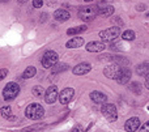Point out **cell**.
Segmentation results:
<instances>
[{"label": "cell", "instance_id": "9c48e42d", "mask_svg": "<svg viewBox=\"0 0 149 132\" xmlns=\"http://www.w3.org/2000/svg\"><path fill=\"white\" fill-rule=\"evenodd\" d=\"M56 99H58V88L55 85H51L45 92V102L49 105H52Z\"/></svg>", "mask_w": 149, "mask_h": 132}, {"label": "cell", "instance_id": "5b68a950", "mask_svg": "<svg viewBox=\"0 0 149 132\" xmlns=\"http://www.w3.org/2000/svg\"><path fill=\"white\" fill-rule=\"evenodd\" d=\"M58 60H59V55L55 51H52V50H49V51H46L43 54L41 62L45 68H52L58 63Z\"/></svg>", "mask_w": 149, "mask_h": 132}, {"label": "cell", "instance_id": "f546056e", "mask_svg": "<svg viewBox=\"0 0 149 132\" xmlns=\"http://www.w3.org/2000/svg\"><path fill=\"white\" fill-rule=\"evenodd\" d=\"M72 132H84V128H82V126H76L72 130Z\"/></svg>", "mask_w": 149, "mask_h": 132}, {"label": "cell", "instance_id": "e0dca14e", "mask_svg": "<svg viewBox=\"0 0 149 132\" xmlns=\"http://www.w3.org/2000/svg\"><path fill=\"white\" fill-rule=\"evenodd\" d=\"M114 7L113 5H105V7L100 8V15L102 17H110L111 15H114Z\"/></svg>", "mask_w": 149, "mask_h": 132}, {"label": "cell", "instance_id": "4fadbf2b", "mask_svg": "<svg viewBox=\"0 0 149 132\" xmlns=\"http://www.w3.org/2000/svg\"><path fill=\"white\" fill-rule=\"evenodd\" d=\"M131 76H132V73H131V69H130L128 67L122 68L116 81H118L119 84H122V85H124V84H127L130 80H131Z\"/></svg>", "mask_w": 149, "mask_h": 132}, {"label": "cell", "instance_id": "5bb4252c", "mask_svg": "<svg viewBox=\"0 0 149 132\" xmlns=\"http://www.w3.org/2000/svg\"><path fill=\"white\" fill-rule=\"evenodd\" d=\"M54 18L56 21H60V22H65V21H68L71 18V15L65 9H56L54 12Z\"/></svg>", "mask_w": 149, "mask_h": 132}, {"label": "cell", "instance_id": "d4e9b609", "mask_svg": "<svg viewBox=\"0 0 149 132\" xmlns=\"http://www.w3.org/2000/svg\"><path fill=\"white\" fill-rule=\"evenodd\" d=\"M140 86H141V85H140L139 83H131V84H130V90L135 92V93H140V92H141Z\"/></svg>", "mask_w": 149, "mask_h": 132}, {"label": "cell", "instance_id": "3957f363", "mask_svg": "<svg viewBox=\"0 0 149 132\" xmlns=\"http://www.w3.org/2000/svg\"><path fill=\"white\" fill-rule=\"evenodd\" d=\"M98 35H100V38L102 39V42L115 41V39L120 35V29H119V26H111V28L100 31Z\"/></svg>", "mask_w": 149, "mask_h": 132}, {"label": "cell", "instance_id": "8fae6325", "mask_svg": "<svg viewBox=\"0 0 149 132\" xmlns=\"http://www.w3.org/2000/svg\"><path fill=\"white\" fill-rule=\"evenodd\" d=\"M85 47H86V51H89V52H101L106 49V44H105V42L93 41V42H89Z\"/></svg>", "mask_w": 149, "mask_h": 132}, {"label": "cell", "instance_id": "52a82bcc", "mask_svg": "<svg viewBox=\"0 0 149 132\" xmlns=\"http://www.w3.org/2000/svg\"><path fill=\"white\" fill-rule=\"evenodd\" d=\"M120 65L119 64H109L107 67L103 69V75L106 76L107 79H111V80H116L119 76V73H120Z\"/></svg>", "mask_w": 149, "mask_h": 132}, {"label": "cell", "instance_id": "7402d4cb", "mask_svg": "<svg viewBox=\"0 0 149 132\" xmlns=\"http://www.w3.org/2000/svg\"><path fill=\"white\" fill-rule=\"evenodd\" d=\"M0 113H1V117L5 118V119H9L12 117V109H10V106H3L0 109Z\"/></svg>", "mask_w": 149, "mask_h": 132}, {"label": "cell", "instance_id": "2e32d148", "mask_svg": "<svg viewBox=\"0 0 149 132\" xmlns=\"http://www.w3.org/2000/svg\"><path fill=\"white\" fill-rule=\"evenodd\" d=\"M85 41L82 37H73L72 39H70V41L65 43V46L68 47V49H79V47L84 46Z\"/></svg>", "mask_w": 149, "mask_h": 132}, {"label": "cell", "instance_id": "8992f818", "mask_svg": "<svg viewBox=\"0 0 149 132\" xmlns=\"http://www.w3.org/2000/svg\"><path fill=\"white\" fill-rule=\"evenodd\" d=\"M95 15H97V10L95 8L90 7V5H86V7H82L81 9L79 10V17L81 18L85 22H90L95 18Z\"/></svg>", "mask_w": 149, "mask_h": 132}, {"label": "cell", "instance_id": "cb8c5ba5", "mask_svg": "<svg viewBox=\"0 0 149 132\" xmlns=\"http://www.w3.org/2000/svg\"><path fill=\"white\" fill-rule=\"evenodd\" d=\"M52 72H59V71H65L68 69V65L67 64H63V63H56L54 67L51 68Z\"/></svg>", "mask_w": 149, "mask_h": 132}, {"label": "cell", "instance_id": "ac0fdd59", "mask_svg": "<svg viewBox=\"0 0 149 132\" xmlns=\"http://www.w3.org/2000/svg\"><path fill=\"white\" fill-rule=\"evenodd\" d=\"M88 29L86 25H80V26H76V28H71L67 30V34L68 35H77V34L82 33V31H85Z\"/></svg>", "mask_w": 149, "mask_h": 132}, {"label": "cell", "instance_id": "9a60e30c", "mask_svg": "<svg viewBox=\"0 0 149 132\" xmlns=\"http://www.w3.org/2000/svg\"><path fill=\"white\" fill-rule=\"evenodd\" d=\"M90 98H92V101L94 102V104H106V101H107V96L103 93H101V92H92L90 93Z\"/></svg>", "mask_w": 149, "mask_h": 132}, {"label": "cell", "instance_id": "603a6c76", "mask_svg": "<svg viewBox=\"0 0 149 132\" xmlns=\"http://www.w3.org/2000/svg\"><path fill=\"white\" fill-rule=\"evenodd\" d=\"M33 96H36V97H41V96H43L45 94V89L42 88L41 85H36V86H33Z\"/></svg>", "mask_w": 149, "mask_h": 132}, {"label": "cell", "instance_id": "83f0119b", "mask_svg": "<svg viewBox=\"0 0 149 132\" xmlns=\"http://www.w3.org/2000/svg\"><path fill=\"white\" fill-rule=\"evenodd\" d=\"M43 127V124H37V126H31V127H28L25 128V132H29V131H34L36 128H42Z\"/></svg>", "mask_w": 149, "mask_h": 132}, {"label": "cell", "instance_id": "ffe728a7", "mask_svg": "<svg viewBox=\"0 0 149 132\" xmlns=\"http://www.w3.org/2000/svg\"><path fill=\"white\" fill-rule=\"evenodd\" d=\"M36 73H37L36 67L30 65V67H28L25 71H24V73H22V79H25V80H28V79H31V77H34V76H36Z\"/></svg>", "mask_w": 149, "mask_h": 132}, {"label": "cell", "instance_id": "1f68e13d", "mask_svg": "<svg viewBox=\"0 0 149 132\" xmlns=\"http://www.w3.org/2000/svg\"><path fill=\"white\" fill-rule=\"evenodd\" d=\"M9 0H0V3H3V4H5V3H8Z\"/></svg>", "mask_w": 149, "mask_h": 132}, {"label": "cell", "instance_id": "7a4b0ae2", "mask_svg": "<svg viewBox=\"0 0 149 132\" xmlns=\"http://www.w3.org/2000/svg\"><path fill=\"white\" fill-rule=\"evenodd\" d=\"M18 93H20V85L12 81V83H8L3 89V98L5 101H12L18 96Z\"/></svg>", "mask_w": 149, "mask_h": 132}, {"label": "cell", "instance_id": "30bf717a", "mask_svg": "<svg viewBox=\"0 0 149 132\" xmlns=\"http://www.w3.org/2000/svg\"><path fill=\"white\" fill-rule=\"evenodd\" d=\"M140 127V119L137 117H132L124 123V130L127 132H135Z\"/></svg>", "mask_w": 149, "mask_h": 132}, {"label": "cell", "instance_id": "f1b7e54d", "mask_svg": "<svg viewBox=\"0 0 149 132\" xmlns=\"http://www.w3.org/2000/svg\"><path fill=\"white\" fill-rule=\"evenodd\" d=\"M140 132H149V123L145 122V124H143V127L140 128Z\"/></svg>", "mask_w": 149, "mask_h": 132}, {"label": "cell", "instance_id": "d6a6232c", "mask_svg": "<svg viewBox=\"0 0 149 132\" xmlns=\"http://www.w3.org/2000/svg\"><path fill=\"white\" fill-rule=\"evenodd\" d=\"M85 3H89V1H93V0H84Z\"/></svg>", "mask_w": 149, "mask_h": 132}, {"label": "cell", "instance_id": "277c9868", "mask_svg": "<svg viewBox=\"0 0 149 132\" xmlns=\"http://www.w3.org/2000/svg\"><path fill=\"white\" fill-rule=\"evenodd\" d=\"M101 113L110 122H115L118 119V111H116V107L114 104H103L101 107Z\"/></svg>", "mask_w": 149, "mask_h": 132}, {"label": "cell", "instance_id": "6da1fadb", "mask_svg": "<svg viewBox=\"0 0 149 132\" xmlns=\"http://www.w3.org/2000/svg\"><path fill=\"white\" fill-rule=\"evenodd\" d=\"M43 115H45V109L39 104H30L25 109V117L28 119L38 120V119H42Z\"/></svg>", "mask_w": 149, "mask_h": 132}, {"label": "cell", "instance_id": "d6986e66", "mask_svg": "<svg viewBox=\"0 0 149 132\" xmlns=\"http://www.w3.org/2000/svg\"><path fill=\"white\" fill-rule=\"evenodd\" d=\"M148 69H149L148 62L141 63V64H139L136 67V73H137V75H140V76H145V77H147V76H148Z\"/></svg>", "mask_w": 149, "mask_h": 132}, {"label": "cell", "instance_id": "4dcf8cb0", "mask_svg": "<svg viewBox=\"0 0 149 132\" xmlns=\"http://www.w3.org/2000/svg\"><path fill=\"white\" fill-rule=\"evenodd\" d=\"M17 1H18V4H24V3H26L28 0H17Z\"/></svg>", "mask_w": 149, "mask_h": 132}, {"label": "cell", "instance_id": "7c38bea8", "mask_svg": "<svg viewBox=\"0 0 149 132\" xmlns=\"http://www.w3.org/2000/svg\"><path fill=\"white\" fill-rule=\"evenodd\" d=\"M90 71H92V65H90L89 63H80L76 67H73L72 72L77 76H82V75H86Z\"/></svg>", "mask_w": 149, "mask_h": 132}, {"label": "cell", "instance_id": "ba28073f", "mask_svg": "<svg viewBox=\"0 0 149 132\" xmlns=\"http://www.w3.org/2000/svg\"><path fill=\"white\" fill-rule=\"evenodd\" d=\"M74 96V89L73 88H64L60 94H58V99L62 105H68L71 101H72Z\"/></svg>", "mask_w": 149, "mask_h": 132}, {"label": "cell", "instance_id": "484cf974", "mask_svg": "<svg viewBox=\"0 0 149 132\" xmlns=\"http://www.w3.org/2000/svg\"><path fill=\"white\" fill-rule=\"evenodd\" d=\"M43 5V0H33V7L34 8H41Z\"/></svg>", "mask_w": 149, "mask_h": 132}, {"label": "cell", "instance_id": "44dd1931", "mask_svg": "<svg viewBox=\"0 0 149 132\" xmlns=\"http://www.w3.org/2000/svg\"><path fill=\"white\" fill-rule=\"evenodd\" d=\"M135 37H136V34H135L134 30H124L123 33H122V38H123L124 41H134Z\"/></svg>", "mask_w": 149, "mask_h": 132}, {"label": "cell", "instance_id": "4316f807", "mask_svg": "<svg viewBox=\"0 0 149 132\" xmlns=\"http://www.w3.org/2000/svg\"><path fill=\"white\" fill-rule=\"evenodd\" d=\"M7 75H8V69H5V68L0 69V81H1L4 77H7Z\"/></svg>", "mask_w": 149, "mask_h": 132}]
</instances>
